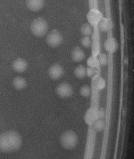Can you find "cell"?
I'll use <instances>...</instances> for the list:
<instances>
[{
	"label": "cell",
	"instance_id": "6da1fadb",
	"mask_svg": "<svg viewBox=\"0 0 134 159\" xmlns=\"http://www.w3.org/2000/svg\"><path fill=\"white\" fill-rule=\"evenodd\" d=\"M22 145V138L17 132L8 131L0 134V151L11 153L18 150Z\"/></svg>",
	"mask_w": 134,
	"mask_h": 159
},
{
	"label": "cell",
	"instance_id": "7a4b0ae2",
	"mask_svg": "<svg viewBox=\"0 0 134 159\" xmlns=\"http://www.w3.org/2000/svg\"><path fill=\"white\" fill-rule=\"evenodd\" d=\"M60 145L64 149L71 150L74 149L78 144V137L75 132L68 130L60 136Z\"/></svg>",
	"mask_w": 134,
	"mask_h": 159
},
{
	"label": "cell",
	"instance_id": "3957f363",
	"mask_svg": "<svg viewBox=\"0 0 134 159\" xmlns=\"http://www.w3.org/2000/svg\"><path fill=\"white\" fill-rule=\"evenodd\" d=\"M31 30L34 36L37 37H42L48 32V24L44 19L39 17L32 22Z\"/></svg>",
	"mask_w": 134,
	"mask_h": 159
},
{
	"label": "cell",
	"instance_id": "277c9868",
	"mask_svg": "<svg viewBox=\"0 0 134 159\" xmlns=\"http://www.w3.org/2000/svg\"><path fill=\"white\" fill-rule=\"evenodd\" d=\"M63 40H64V38H63L62 34L58 30L51 31L46 38L47 44L52 48L60 46L63 42Z\"/></svg>",
	"mask_w": 134,
	"mask_h": 159
},
{
	"label": "cell",
	"instance_id": "5b68a950",
	"mask_svg": "<svg viewBox=\"0 0 134 159\" xmlns=\"http://www.w3.org/2000/svg\"><path fill=\"white\" fill-rule=\"evenodd\" d=\"M56 94L61 99H67L73 95V88L68 83H60L58 87H56Z\"/></svg>",
	"mask_w": 134,
	"mask_h": 159
},
{
	"label": "cell",
	"instance_id": "8992f818",
	"mask_svg": "<svg viewBox=\"0 0 134 159\" xmlns=\"http://www.w3.org/2000/svg\"><path fill=\"white\" fill-rule=\"evenodd\" d=\"M48 75L52 80H59L64 75V68L60 64H53L48 69Z\"/></svg>",
	"mask_w": 134,
	"mask_h": 159
},
{
	"label": "cell",
	"instance_id": "52a82bcc",
	"mask_svg": "<svg viewBox=\"0 0 134 159\" xmlns=\"http://www.w3.org/2000/svg\"><path fill=\"white\" fill-rule=\"evenodd\" d=\"M102 18V15L97 9H92L87 15V19L90 25H97Z\"/></svg>",
	"mask_w": 134,
	"mask_h": 159
},
{
	"label": "cell",
	"instance_id": "ba28073f",
	"mask_svg": "<svg viewBox=\"0 0 134 159\" xmlns=\"http://www.w3.org/2000/svg\"><path fill=\"white\" fill-rule=\"evenodd\" d=\"M27 62L23 58H17L13 61L12 63V67H13V70L16 72L19 73H23L24 71H26V70L27 69Z\"/></svg>",
	"mask_w": 134,
	"mask_h": 159
},
{
	"label": "cell",
	"instance_id": "9c48e42d",
	"mask_svg": "<svg viewBox=\"0 0 134 159\" xmlns=\"http://www.w3.org/2000/svg\"><path fill=\"white\" fill-rule=\"evenodd\" d=\"M44 6V0H27V7L32 11H38Z\"/></svg>",
	"mask_w": 134,
	"mask_h": 159
},
{
	"label": "cell",
	"instance_id": "30bf717a",
	"mask_svg": "<svg viewBox=\"0 0 134 159\" xmlns=\"http://www.w3.org/2000/svg\"><path fill=\"white\" fill-rule=\"evenodd\" d=\"M97 110L94 107H91L86 111L84 115V120L88 125H92L97 119Z\"/></svg>",
	"mask_w": 134,
	"mask_h": 159
},
{
	"label": "cell",
	"instance_id": "8fae6325",
	"mask_svg": "<svg viewBox=\"0 0 134 159\" xmlns=\"http://www.w3.org/2000/svg\"><path fill=\"white\" fill-rule=\"evenodd\" d=\"M104 48L105 50L108 52H115L118 48V43L116 40V39L113 37L107 39L106 41L104 42Z\"/></svg>",
	"mask_w": 134,
	"mask_h": 159
},
{
	"label": "cell",
	"instance_id": "7c38bea8",
	"mask_svg": "<svg viewBox=\"0 0 134 159\" xmlns=\"http://www.w3.org/2000/svg\"><path fill=\"white\" fill-rule=\"evenodd\" d=\"M85 57V53L80 47H75L72 49V59L75 62H80L83 61Z\"/></svg>",
	"mask_w": 134,
	"mask_h": 159
},
{
	"label": "cell",
	"instance_id": "4fadbf2b",
	"mask_svg": "<svg viewBox=\"0 0 134 159\" xmlns=\"http://www.w3.org/2000/svg\"><path fill=\"white\" fill-rule=\"evenodd\" d=\"M13 86L16 90L20 91L27 87V81L22 77H15L13 80Z\"/></svg>",
	"mask_w": 134,
	"mask_h": 159
},
{
	"label": "cell",
	"instance_id": "5bb4252c",
	"mask_svg": "<svg viewBox=\"0 0 134 159\" xmlns=\"http://www.w3.org/2000/svg\"><path fill=\"white\" fill-rule=\"evenodd\" d=\"M99 28L101 31L103 32H107V31H109L112 28V22L110 21V20L108 18H101V20H100V22L98 23Z\"/></svg>",
	"mask_w": 134,
	"mask_h": 159
},
{
	"label": "cell",
	"instance_id": "9a60e30c",
	"mask_svg": "<svg viewBox=\"0 0 134 159\" xmlns=\"http://www.w3.org/2000/svg\"><path fill=\"white\" fill-rule=\"evenodd\" d=\"M74 75H76V77L77 79H84V77L86 76V68H85V66H84L82 65L78 66L75 69Z\"/></svg>",
	"mask_w": 134,
	"mask_h": 159
},
{
	"label": "cell",
	"instance_id": "2e32d148",
	"mask_svg": "<svg viewBox=\"0 0 134 159\" xmlns=\"http://www.w3.org/2000/svg\"><path fill=\"white\" fill-rule=\"evenodd\" d=\"M80 32L84 36H89L92 32V28L89 24H84L80 28Z\"/></svg>",
	"mask_w": 134,
	"mask_h": 159
},
{
	"label": "cell",
	"instance_id": "e0dca14e",
	"mask_svg": "<svg viewBox=\"0 0 134 159\" xmlns=\"http://www.w3.org/2000/svg\"><path fill=\"white\" fill-rule=\"evenodd\" d=\"M80 94L81 96L84 97V98H88L89 97L91 94V89L88 86H83L82 87H80Z\"/></svg>",
	"mask_w": 134,
	"mask_h": 159
},
{
	"label": "cell",
	"instance_id": "ac0fdd59",
	"mask_svg": "<svg viewBox=\"0 0 134 159\" xmlns=\"http://www.w3.org/2000/svg\"><path fill=\"white\" fill-rule=\"evenodd\" d=\"M94 125V129L96 132H100L102 131L104 128V122L103 120L99 119L95 120V122L93 123Z\"/></svg>",
	"mask_w": 134,
	"mask_h": 159
},
{
	"label": "cell",
	"instance_id": "d6986e66",
	"mask_svg": "<svg viewBox=\"0 0 134 159\" xmlns=\"http://www.w3.org/2000/svg\"><path fill=\"white\" fill-rule=\"evenodd\" d=\"M95 85L97 90H102L105 87V81L102 78H98L95 82Z\"/></svg>",
	"mask_w": 134,
	"mask_h": 159
},
{
	"label": "cell",
	"instance_id": "ffe728a7",
	"mask_svg": "<svg viewBox=\"0 0 134 159\" xmlns=\"http://www.w3.org/2000/svg\"><path fill=\"white\" fill-rule=\"evenodd\" d=\"M87 64H88V66L89 67L96 68L97 66V65H98V61L94 57H90L88 59V61H87Z\"/></svg>",
	"mask_w": 134,
	"mask_h": 159
},
{
	"label": "cell",
	"instance_id": "44dd1931",
	"mask_svg": "<svg viewBox=\"0 0 134 159\" xmlns=\"http://www.w3.org/2000/svg\"><path fill=\"white\" fill-rule=\"evenodd\" d=\"M80 43L82 44L83 46L85 47V48H88V47L91 46L92 44V40L89 38V36H84L80 40Z\"/></svg>",
	"mask_w": 134,
	"mask_h": 159
},
{
	"label": "cell",
	"instance_id": "7402d4cb",
	"mask_svg": "<svg viewBox=\"0 0 134 159\" xmlns=\"http://www.w3.org/2000/svg\"><path fill=\"white\" fill-rule=\"evenodd\" d=\"M98 62L100 63L101 66H105L108 62V58H107L106 54H104V53H100L98 57Z\"/></svg>",
	"mask_w": 134,
	"mask_h": 159
},
{
	"label": "cell",
	"instance_id": "603a6c76",
	"mask_svg": "<svg viewBox=\"0 0 134 159\" xmlns=\"http://www.w3.org/2000/svg\"><path fill=\"white\" fill-rule=\"evenodd\" d=\"M96 74V70H95V68H92V67H89V68L86 69V75H88V77H93Z\"/></svg>",
	"mask_w": 134,
	"mask_h": 159
},
{
	"label": "cell",
	"instance_id": "cb8c5ba5",
	"mask_svg": "<svg viewBox=\"0 0 134 159\" xmlns=\"http://www.w3.org/2000/svg\"><path fill=\"white\" fill-rule=\"evenodd\" d=\"M97 116L100 118H102V117L104 116V110L103 108L99 109L98 111H97Z\"/></svg>",
	"mask_w": 134,
	"mask_h": 159
}]
</instances>
